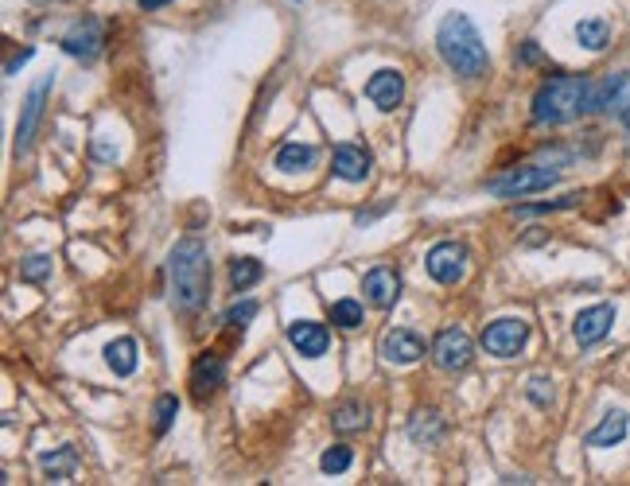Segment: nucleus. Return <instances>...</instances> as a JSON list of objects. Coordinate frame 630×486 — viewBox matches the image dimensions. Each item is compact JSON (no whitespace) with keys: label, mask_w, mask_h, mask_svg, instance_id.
I'll list each match as a JSON object with an SVG mask.
<instances>
[{"label":"nucleus","mask_w":630,"mask_h":486,"mask_svg":"<svg viewBox=\"0 0 630 486\" xmlns=\"http://www.w3.org/2000/svg\"><path fill=\"white\" fill-rule=\"evenodd\" d=\"M168 277H172V308L179 315L203 312L210 296V257L203 238H183L175 242L168 257Z\"/></svg>","instance_id":"1"},{"label":"nucleus","mask_w":630,"mask_h":486,"mask_svg":"<svg viewBox=\"0 0 630 486\" xmlns=\"http://www.w3.org/2000/svg\"><path fill=\"white\" fill-rule=\"evenodd\" d=\"M436 51L440 59L448 63V70H455L459 78L475 82V78H487L490 74V55H487V43L479 28L471 24V16L463 12H448L436 28Z\"/></svg>","instance_id":"2"},{"label":"nucleus","mask_w":630,"mask_h":486,"mask_svg":"<svg viewBox=\"0 0 630 486\" xmlns=\"http://www.w3.org/2000/svg\"><path fill=\"white\" fill-rule=\"evenodd\" d=\"M595 82L584 74H557L541 82L533 94V125H572L584 113H592Z\"/></svg>","instance_id":"3"},{"label":"nucleus","mask_w":630,"mask_h":486,"mask_svg":"<svg viewBox=\"0 0 630 486\" xmlns=\"http://www.w3.org/2000/svg\"><path fill=\"white\" fill-rule=\"evenodd\" d=\"M560 179V168H545V164H522V168H510V172L487 179V191L498 199H522L533 191H549Z\"/></svg>","instance_id":"4"},{"label":"nucleus","mask_w":630,"mask_h":486,"mask_svg":"<svg viewBox=\"0 0 630 486\" xmlns=\"http://www.w3.org/2000/svg\"><path fill=\"white\" fill-rule=\"evenodd\" d=\"M525 343H529V323L518 315H502L487 323V331H483V350L494 358H514V354H522Z\"/></svg>","instance_id":"5"},{"label":"nucleus","mask_w":630,"mask_h":486,"mask_svg":"<svg viewBox=\"0 0 630 486\" xmlns=\"http://www.w3.org/2000/svg\"><path fill=\"white\" fill-rule=\"evenodd\" d=\"M471 358H475V343H471V335L463 331V327H444L436 339H432V362L440 366V370H467L471 366Z\"/></svg>","instance_id":"6"},{"label":"nucleus","mask_w":630,"mask_h":486,"mask_svg":"<svg viewBox=\"0 0 630 486\" xmlns=\"http://www.w3.org/2000/svg\"><path fill=\"white\" fill-rule=\"evenodd\" d=\"M51 86H55L51 74L39 78L32 90H28L24 105H20V121H16V156H28V148H32V140H35V129H39V121H43V105H47Z\"/></svg>","instance_id":"7"},{"label":"nucleus","mask_w":630,"mask_h":486,"mask_svg":"<svg viewBox=\"0 0 630 486\" xmlns=\"http://www.w3.org/2000/svg\"><path fill=\"white\" fill-rule=\"evenodd\" d=\"M63 51H67L70 59H78V63H98L105 51V32L102 24L94 20V16H82L67 35H63Z\"/></svg>","instance_id":"8"},{"label":"nucleus","mask_w":630,"mask_h":486,"mask_svg":"<svg viewBox=\"0 0 630 486\" xmlns=\"http://www.w3.org/2000/svg\"><path fill=\"white\" fill-rule=\"evenodd\" d=\"M424 269L436 284H459L467 269V249L459 242H436L424 257Z\"/></svg>","instance_id":"9"},{"label":"nucleus","mask_w":630,"mask_h":486,"mask_svg":"<svg viewBox=\"0 0 630 486\" xmlns=\"http://www.w3.org/2000/svg\"><path fill=\"white\" fill-rule=\"evenodd\" d=\"M222 385H226V362H222V354L218 350H203L195 358V366H191V393H195V401H210Z\"/></svg>","instance_id":"10"},{"label":"nucleus","mask_w":630,"mask_h":486,"mask_svg":"<svg viewBox=\"0 0 630 486\" xmlns=\"http://www.w3.org/2000/svg\"><path fill=\"white\" fill-rule=\"evenodd\" d=\"M611 327H615V308L611 304H595V308H584V312L572 319V335H576V343L588 350L595 343H603L607 335H611Z\"/></svg>","instance_id":"11"},{"label":"nucleus","mask_w":630,"mask_h":486,"mask_svg":"<svg viewBox=\"0 0 630 486\" xmlns=\"http://www.w3.org/2000/svg\"><path fill=\"white\" fill-rule=\"evenodd\" d=\"M385 362H393V366H413L424 358V339H420L417 331H409V327H393V331H385L382 343H378Z\"/></svg>","instance_id":"12"},{"label":"nucleus","mask_w":630,"mask_h":486,"mask_svg":"<svg viewBox=\"0 0 630 486\" xmlns=\"http://www.w3.org/2000/svg\"><path fill=\"white\" fill-rule=\"evenodd\" d=\"M288 343L300 358H323L331 350V331L315 319H296L288 323Z\"/></svg>","instance_id":"13"},{"label":"nucleus","mask_w":630,"mask_h":486,"mask_svg":"<svg viewBox=\"0 0 630 486\" xmlns=\"http://www.w3.org/2000/svg\"><path fill=\"white\" fill-rule=\"evenodd\" d=\"M362 292H366V300H370L374 308L389 312V308L401 300V277H397L389 265H374V269L362 277Z\"/></svg>","instance_id":"14"},{"label":"nucleus","mask_w":630,"mask_h":486,"mask_svg":"<svg viewBox=\"0 0 630 486\" xmlns=\"http://www.w3.org/2000/svg\"><path fill=\"white\" fill-rule=\"evenodd\" d=\"M366 98L378 105L382 113L389 109H397V105L405 102V74L401 70H378V74H370V82H366Z\"/></svg>","instance_id":"15"},{"label":"nucleus","mask_w":630,"mask_h":486,"mask_svg":"<svg viewBox=\"0 0 630 486\" xmlns=\"http://www.w3.org/2000/svg\"><path fill=\"white\" fill-rule=\"evenodd\" d=\"M374 168V160H370V152L362 148V144H335V152H331V172L339 175V179H347V183H362L366 175Z\"/></svg>","instance_id":"16"},{"label":"nucleus","mask_w":630,"mask_h":486,"mask_svg":"<svg viewBox=\"0 0 630 486\" xmlns=\"http://www.w3.org/2000/svg\"><path fill=\"white\" fill-rule=\"evenodd\" d=\"M627 428H630L627 413H623V409H611V413L584 436V444H588V448H615V444L627 436Z\"/></svg>","instance_id":"17"},{"label":"nucleus","mask_w":630,"mask_h":486,"mask_svg":"<svg viewBox=\"0 0 630 486\" xmlns=\"http://www.w3.org/2000/svg\"><path fill=\"white\" fill-rule=\"evenodd\" d=\"M444 432H448V420L440 417L436 409H420V413H413V420H409V440H417L424 448L440 444Z\"/></svg>","instance_id":"18"},{"label":"nucleus","mask_w":630,"mask_h":486,"mask_svg":"<svg viewBox=\"0 0 630 486\" xmlns=\"http://www.w3.org/2000/svg\"><path fill=\"white\" fill-rule=\"evenodd\" d=\"M315 164V148L312 144H300V140H288V144H280L277 156H273V168L277 172H308Z\"/></svg>","instance_id":"19"},{"label":"nucleus","mask_w":630,"mask_h":486,"mask_svg":"<svg viewBox=\"0 0 630 486\" xmlns=\"http://www.w3.org/2000/svg\"><path fill=\"white\" fill-rule=\"evenodd\" d=\"M39 467L47 475V483H70L78 471V452L74 448H55V452L39 455Z\"/></svg>","instance_id":"20"},{"label":"nucleus","mask_w":630,"mask_h":486,"mask_svg":"<svg viewBox=\"0 0 630 486\" xmlns=\"http://www.w3.org/2000/svg\"><path fill=\"white\" fill-rule=\"evenodd\" d=\"M331 428H335L339 436L366 432V428H370V409H366L362 401H347V405H339V409L331 413Z\"/></svg>","instance_id":"21"},{"label":"nucleus","mask_w":630,"mask_h":486,"mask_svg":"<svg viewBox=\"0 0 630 486\" xmlns=\"http://www.w3.org/2000/svg\"><path fill=\"white\" fill-rule=\"evenodd\" d=\"M105 362H109V370L117 374V378H129L133 370H137V339H113L109 347H105Z\"/></svg>","instance_id":"22"},{"label":"nucleus","mask_w":630,"mask_h":486,"mask_svg":"<svg viewBox=\"0 0 630 486\" xmlns=\"http://www.w3.org/2000/svg\"><path fill=\"white\" fill-rule=\"evenodd\" d=\"M576 43H580V47H588V51H603V47L611 43V24H607V20H599V16H592V20H580V24H576Z\"/></svg>","instance_id":"23"},{"label":"nucleus","mask_w":630,"mask_h":486,"mask_svg":"<svg viewBox=\"0 0 630 486\" xmlns=\"http://www.w3.org/2000/svg\"><path fill=\"white\" fill-rule=\"evenodd\" d=\"M261 277H265V265H261L257 257H234V261H230V284H234V292L253 288Z\"/></svg>","instance_id":"24"},{"label":"nucleus","mask_w":630,"mask_h":486,"mask_svg":"<svg viewBox=\"0 0 630 486\" xmlns=\"http://www.w3.org/2000/svg\"><path fill=\"white\" fill-rule=\"evenodd\" d=\"M362 319H366V312H362V300H354V296H343V300H335V304H331V323H335V327H343V331L362 327Z\"/></svg>","instance_id":"25"},{"label":"nucleus","mask_w":630,"mask_h":486,"mask_svg":"<svg viewBox=\"0 0 630 486\" xmlns=\"http://www.w3.org/2000/svg\"><path fill=\"white\" fill-rule=\"evenodd\" d=\"M152 417H156L152 420V432H156V436H168V428H172L175 417H179V397H175V393H160Z\"/></svg>","instance_id":"26"},{"label":"nucleus","mask_w":630,"mask_h":486,"mask_svg":"<svg viewBox=\"0 0 630 486\" xmlns=\"http://www.w3.org/2000/svg\"><path fill=\"white\" fill-rule=\"evenodd\" d=\"M584 203V191H572V195H564V199H549V203H525L518 207L514 214L518 218H533V214H557V210H572Z\"/></svg>","instance_id":"27"},{"label":"nucleus","mask_w":630,"mask_h":486,"mask_svg":"<svg viewBox=\"0 0 630 486\" xmlns=\"http://www.w3.org/2000/svg\"><path fill=\"white\" fill-rule=\"evenodd\" d=\"M20 280L24 284H47L51 280V257L47 253H32L20 261Z\"/></svg>","instance_id":"28"},{"label":"nucleus","mask_w":630,"mask_h":486,"mask_svg":"<svg viewBox=\"0 0 630 486\" xmlns=\"http://www.w3.org/2000/svg\"><path fill=\"white\" fill-rule=\"evenodd\" d=\"M350 463H354V452L347 444H335V448H327L319 455V471L323 475H343V471H350Z\"/></svg>","instance_id":"29"},{"label":"nucleus","mask_w":630,"mask_h":486,"mask_svg":"<svg viewBox=\"0 0 630 486\" xmlns=\"http://www.w3.org/2000/svg\"><path fill=\"white\" fill-rule=\"evenodd\" d=\"M257 312H261V304H257V300H242V304H234L230 312L222 315V323H226L230 331H238V335H242L245 327H249V319H253Z\"/></svg>","instance_id":"30"},{"label":"nucleus","mask_w":630,"mask_h":486,"mask_svg":"<svg viewBox=\"0 0 630 486\" xmlns=\"http://www.w3.org/2000/svg\"><path fill=\"white\" fill-rule=\"evenodd\" d=\"M525 393H529V401H533L537 409H549V405H553V382H549V378H529V389H525Z\"/></svg>","instance_id":"31"},{"label":"nucleus","mask_w":630,"mask_h":486,"mask_svg":"<svg viewBox=\"0 0 630 486\" xmlns=\"http://www.w3.org/2000/svg\"><path fill=\"white\" fill-rule=\"evenodd\" d=\"M518 63H522V67H533V63H541V47H537L533 39H525V43H522V51H518Z\"/></svg>","instance_id":"32"},{"label":"nucleus","mask_w":630,"mask_h":486,"mask_svg":"<svg viewBox=\"0 0 630 486\" xmlns=\"http://www.w3.org/2000/svg\"><path fill=\"white\" fill-rule=\"evenodd\" d=\"M32 55H35V47H24L20 55H12V59H8V67H4V74H16V67H24Z\"/></svg>","instance_id":"33"},{"label":"nucleus","mask_w":630,"mask_h":486,"mask_svg":"<svg viewBox=\"0 0 630 486\" xmlns=\"http://www.w3.org/2000/svg\"><path fill=\"white\" fill-rule=\"evenodd\" d=\"M382 210H389V203H382V207H374V210H362V214H358V226H366V222H374V218H378Z\"/></svg>","instance_id":"34"},{"label":"nucleus","mask_w":630,"mask_h":486,"mask_svg":"<svg viewBox=\"0 0 630 486\" xmlns=\"http://www.w3.org/2000/svg\"><path fill=\"white\" fill-rule=\"evenodd\" d=\"M140 4H144V8H164L168 0H140Z\"/></svg>","instance_id":"35"},{"label":"nucleus","mask_w":630,"mask_h":486,"mask_svg":"<svg viewBox=\"0 0 630 486\" xmlns=\"http://www.w3.org/2000/svg\"><path fill=\"white\" fill-rule=\"evenodd\" d=\"M35 4H47V0H35Z\"/></svg>","instance_id":"36"}]
</instances>
